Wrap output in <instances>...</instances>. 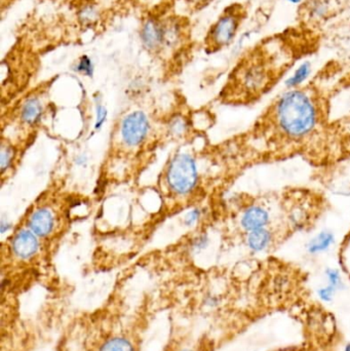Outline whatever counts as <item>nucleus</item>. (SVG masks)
Masks as SVG:
<instances>
[{"label":"nucleus","mask_w":350,"mask_h":351,"mask_svg":"<svg viewBox=\"0 0 350 351\" xmlns=\"http://www.w3.org/2000/svg\"><path fill=\"white\" fill-rule=\"evenodd\" d=\"M162 307L150 300L110 299L70 317L55 351H142L148 330Z\"/></svg>","instance_id":"1"},{"label":"nucleus","mask_w":350,"mask_h":351,"mask_svg":"<svg viewBox=\"0 0 350 351\" xmlns=\"http://www.w3.org/2000/svg\"><path fill=\"white\" fill-rule=\"evenodd\" d=\"M271 119L284 138L290 141H303L316 132L320 123V108L312 92L294 88L288 90L275 101Z\"/></svg>","instance_id":"2"},{"label":"nucleus","mask_w":350,"mask_h":351,"mask_svg":"<svg viewBox=\"0 0 350 351\" xmlns=\"http://www.w3.org/2000/svg\"><path fill=\"white\" fill-rule=\"evenodd\" d=\"M238 80L247 94L258 96L271 86L275 73L262 57L255 55L245 60L238 69Z\"/></svg>","instance_id":"3"},{"label":"nucleus","mask_w":350,"mask_h":351,"mask_svg":"<svg viewBox=\"0 0 350 351\" xmlns=\"http://www.w3.org/2000/svg\"><path fill=\"white\" fill-rule=\"evenodd\" d=\"M244 16L242 6L236 4L226 8L208 33V47L220 49L232 45L238 36Z\"/></svg>","instance_id":"4"},{"label":"nucleus","mask_w":350,"mask_h":351,"mask_svg":"<svg viewBox=\"0 0 350 351\" xmlns=\"http://www.w3.org/2000/svg\"><path fill=\"white\" fill-rule=\"evenodd\" d=\"M168 183L178 194H186L197 185V170L195 160L188 154H179L171 162Z\"/></svg>","instance_id":"5"},{"label":"nucleus","mask_w":350,"mask_h":351,"mask_svg":"<svg viewBox=\"0 0 350 351\" xmlns=\"http://www.w3.org/2000/svg\"><path fill=\"white\" fill-rule=\"evenodd\" d=\"M162 351H212V343L205 336L193 333V329L176 325Z\"/></svg>","instance_id":"6"},{"label":"nucleus","mask_w":350,"mask_h":351,"mask_svg":"<svg viewBox=\"0 0 350 351\" xmlns=\"http://www.w3.org/2000/svg\"><path fill=\"white\" fill-rule=\"evenodd\" d=\"M149 130V121L141 111H135L127 115L121 125V136L127 145L138 146L145 140Z\"/></svg>","instance_id":"7"},{"label":"nucleus","mask_w":350,"mask_h":351,"mask_svg":"<svg viewBox=\"0 0 350 351\" xmlns=\"http://www.w3.org/2000/svg\"><path fill=\"white\" fill-rule=\"evenodd\" d=\"M273 217L265 206L260 204H253L247 206L240 217V226L245 232L249 233L259 229L271 227Z\"/></svg>","instance_id":"8"},{"label":"nucleus","mask_w":350,"mask_h":351,"mask_svg":"<svg viewBox=\"0 0 350 351\" xmlns=\"http://www.w3.org/2000/svg\"><path fill=\"white\" fill-rule=\"evenodd\" d=\"M140 37L146 49L158 51L166 43V26L156 19H147L142 25Z\"/></svg>","instance_id":"9"},{"label":"nucleus","mask_w":350,"mask_h":351,"mask_svg":"<svg viewBox=\"0 0 350 351\" xmlns=\"http://www.w3.org/2000/svg\"><path fill=\"white\" fill-rule=\"evenodd\" d=\"M275 243V231L271 227L247 233L246 243L253 254H262Z\"/></svg>","instance_id":"10"},{"label":"nucleus","mask_w":350,"mask_h":351,"mask_svg":"<svg viewBox=\"0 0 350 351\" xmlns=\"http://www.w3.org/2000/svg\"><path fill=\"white\" fill-rule=\"evenodd\" d=\"M38 241L32 231L21 230L12 241V251L20 259H29L36 254Z\"/></svg>","instance_id":"11"},{"label":"nucleus","mask_w":350,"mask_h":351,"mask_svg":"<svg viewBox=\"0 0 350 351\" xmlns=\"http://www.w3.org/2000/svg\"><path fill=\"white\" fill-rule=\"evenodd\" d=\"M53 217L51 210L47 208H39L31 216L29 227L34 234L45 237L53 231Z\"/></svg>","instance_id":"12"},{"label":"nucleus","mask_w":350,"mask_h":351,"mask_svg":"<svg viewBox=\"0 0 350 351\" xmlns=\"http://www.w3.org/2000/svg\"><path fill=\"white\" fill-rule=\"evenodd\" d=\"M335 241H336V237L332 231L323 230L308 241L306 245V251L310 255H320L328 252L333 247Z\"/></svg>","instance_id":"13"},{"label":"nucleus","mask_w":350,"mask_h":351,"mask_svg":"<svg viewBox=\"0 0 350 351\" xmlns=\"http://www.w3.org/2000/svg\"><path fill=\"white\" fill-rule=\"evenodd\" d=\"M312 65L310 61H305L300 64V65L296 68L293 74L285 80L286 88H287L288 90L301 88V86L305 84L306 80L312 75Z\"/></svg>","instance_id":"14"},{"label":"nucleus","mask_w":350,"mask_h":351,"mask_svg":"<svg viewBox=\"0 0 350 351\" xmlns=\"http://www.w3.org/2000/svg\"><path fill=\"white\" fill-rule=\"evenodd\" d=\"M42 106L37 99L33 98L25 103L22 109V119L29 125H34L40 119Z\"/></svg>","instance_id":"15"},{"label":"nucleus","mask_w":350,"mask_h":351,"mask_svg":"<svg viewBox=\"0 0 350 351\" xmlns=\"http://www.w3.org/2000/svg\"><path fill=\"white\" fill-rule=\"evenodd\" d=\"M308 4V12L310 19L321 20L328 14L329 3L327 0H310Z\"/></svg>","instance_id":"16"},{"label":"nucleus","mask_w":350,"mask_h":351,"mask_svg":"<svg viewBox=\"0 0 350 351\" xmlns=\"http://www.w3.org/2000/svg\"><path fill=\"white\" fill-rule=\"evenodd\" d=\"M325 278H326L327 285H330L333 288L338 290L339 292L345 290V282L343 280L342 274L338 268L327 267L324 271Z\"/></svg>","instance_id":"17"},{"label":"nucleus","mask_w":350,"mask_h":351,"mask_svg":"<svg viewBox=\"0 0 350 351\" xmlns=\"http://www.w3.org/2000/svg\"><path fill=\"white\" fill-rule=\"evenodd\" d=\"M339 291L336 289L333 288L330 285H325V286H321L320 288L316 289V294L318 297V300L325 304H330L336 298L337 294Z\"/></svg>","instance_id":"18"},{"label":"nucleus","mask_w":350,"mask_h":351,"mask_svg":"<svg viewBox=\"0 0 350 351\" xmlns=\"http://www.w3.org/2000/svg\"><path fill=\"white\" fill-rule=\"evenodd\" d=\"M75 70L84 75L92 76V72H94L92 60L88 56H82L78 63L76 64Z\"/></svg>","instance_id":"19"},{"label":"nucleus","mask_w":350,"mask_h":351,"mask_svg":"<svg viewBox=\"0 0 350 351\" xmlns=\"http://www.w3.org/2000/svg\"><path fill=\"white\" fill-rule=\"evenodd\" d=\"M96 112V125H95V128H96V130H100L101 127L104 125L105 121H106L108 112H107V109L103 105H98L97 106Z\"/></svg>","instance_id":"20"},{"label":"nucleus","mask_w":350,"mask_h":351,"mask_svg":"<svg viewBox=\"0 0 350 351\" xmlns=\"http://www.w3.org/2000/svg\"><path fill=\"white\" fill-rule=\"evenodd\" d=\"M12 154L8 148L3 147L1 150V171L4 172L12 162Z\"/></svg>","instance_id":"21"},{"label":"nucleus","mask_w":350,"mask_h":351,"mask_svg":"<svg viewBox=\"0 0 350 351\" xmlns=\"http://www.w3.org/2000/svg\"><path fill=\"white\" fill-rule=\"evenodd\" d=\"M82 16L84 21L88 23H92L94 22L95 19H96L97 12L94 8H88L82 12Z\"/></svg>","instance_id":"22"},{"label":"nucleus","mask_w":350,"mask_h":351,"mask_svg":"<svg viewBox=\"0 0 350 351\" xmlns=\"http://www.w3.org/2000/svg\"><path fill=\"white\" fill-rule=\"evenodd\" d=\"M199 210H193L185 217V224L186 225H192L199 220Z\"/></svg>","instance_id":"23"},{"label":"nucleus","mask_w":350,"mask_h":351,"mask_svg":"<svg viewBox=\"0 0 350 351\" xmlns=\"http://www.w3.org/2000/svg\"><path fill=\"white\" fill-rule=\"evenodd\" d=\"M185 128H186V125H185L184 121L182 119H177L173 123L172 131L177 134H182Z\"/></svg>","instance_id":"24"},{"label":"nucleus","mask_w":350,"mask_h":351,"mask_svg":"<svg viewBox=\"0 0 350 351\" xmlns=\"http://www.w3.org/2000/svg\"><path fill=\"white\" fill-rule=\"evenodd\" d=\"M8 229H10V224H8V222H6L4 219H2L1 224H0V230H1L2 234H3L6 230H8Z\"/></svg>","instance_id":"25"},{"label":"nucleus","mask_w":350,"mask_h":351,"mask_svg":"<svg viewBox=\"0 0 350 351\" xmlns=\"http://www.w3.org/2000/svg\"><path fill=\"white\" fill-rule=\"evenodd\" d=\"M189 1L192 2V3H195V5L199 6V5H205V4L209 3L211 0H189Z\"/></svg>","instance_id":"26"},{"label":"nucleus","mask_w":350,"mask_h":351,"mask_svg":"<svg viewBox=\"0 0 350 351\" xmlns=\"http://www.w3.org/2000/svg\"><path fill=\"white\" fill-rule=\"evenodd\" d=\"M286 1L289 2V3L295 4V5H297V4H301L304 0H286Z\"/></svg>","instance_id":"27"},{"label":"nucleus","mask_w":350,"mask_h":351,"mask_svg":"<svg viewBox=\"0 0 350 351\" xmlns=\"http://www.w3.org/2000/svg\"><path fill=\"white\" fill-rule=\"evenodd\" d=\"M342 351H350V341L347 342V343L345 344Z\"/></svg>","instance_id":"28"}]
</instances>
